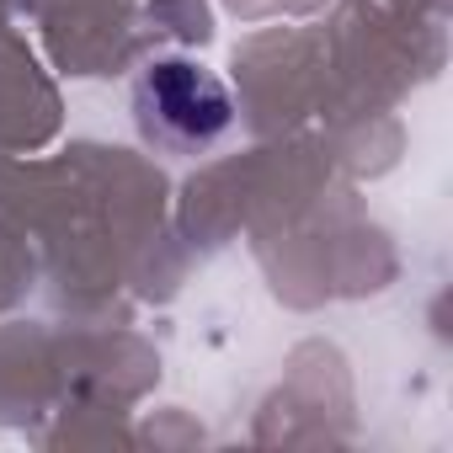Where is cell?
I'll return each mask as SVG.
<instances>
[{
    "label": "cell",
    "instance_id": "obj_1",
    "mask_svg": "<svg viewBox=\"0 0 453 453\" xmlns=\"http://www.w3.org/2000/svg\"><path fill=\"white\" fill-rule=\"evenodd\" d=\"M139 139L165 155H203L235 123V96L197 59H155L134 81Z\"/></svg>",
    "mask_w": 453,
    "mask_h": 453
}]
</instances>
